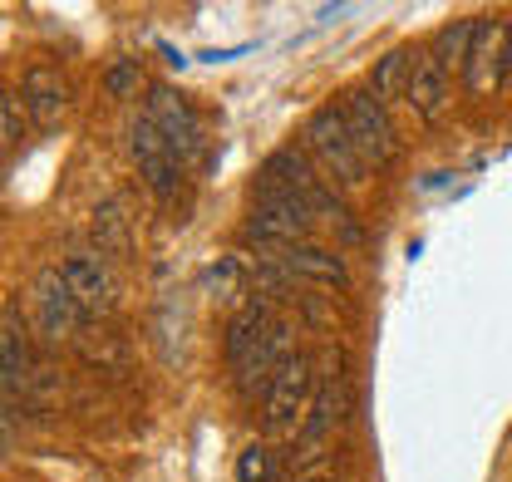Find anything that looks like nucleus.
Listing matches in <instances>:
<instances>
[{
	"label": "nucleus",
	"instance_id": "423d86ee",
	"mask_svg": "<svg viewBox=\"0 0 512 482\" xmlns=\"http://www.w3.org/2000/svg\"><path fill=\"white\" fill-rule=\"evenodd\" d=\"M143 114L158 123V133L168 138V148L178 153V163H183V168H188L192 158L207 148L202 119H197V109H192L178 89H168V84H153V89H148V109H143Z\"/></svg>",
	"mask_w": 512,
	"mask_h": 482
},
{
	"label": "nucleus",
	"instance_id": "f8f14e48",
	"mask_svg": "<svg viewBox=\"0 0 512 482\" xmlns=\"http://www.w3.org/2000/svg\"><path fill=\"white\" fill-rule=\"evenodd\" d=\"M281 281H320V286H350V271H345V261H340V251H325V246H311V241H301V246H286V251H276V261H266Z\"/></svg>",
	"mask_w": 512,
	"mask_h": 482
},
{
	"label": "nucleus",
	"instance_id": "aec40b11",
	"mask_svg": "<svg viewBox=\"0 0 512 482\" xmlns=\"http://www.w3.org/2000/svg\"><path fill=\"white\" fill-rule=\"evenodd\" d=\"M104 84H109V94H119V99L133 94V84H138V60H119L114 69H109V79H104Z\"/></svg>",
	"mask_w": 512,
	"mask_h": 482
},
{
	"label": "nucleus",
	"instance_id": "412c9836",
	"mask_svg": "<svg viewBox=\"0 0 512 482\" xmlns=\"http://www.w3.org/2000/svg\"><path fill=\"white\" fill-rule=\"evenodd\" d=\"M10 443V414H5V404H0V448Z\"/></svg>",
	"mask_w": 512,
	"mask_h": 482
},
{
	"label": "nucleus",
	"instance_id": "6ab92c4d",
	"mask_svg": "<svg viewBox=\"0 0 512 482\" xmlns=\"http://www.w3.org/2000/svg\"><path fill=\"white\" fill-rule=\"evenodd\" d=\"M266 473H271V468H266V448L252 443V448L242 453V463H237V478L242 482H266Z\"/></svg>",
	"mask_w": 512,
	"mask_h": 482
},
{
	"label": "nucleus",
	"instance_id": "2eb2a0df",
	"mask_svg": "<svg viewBox=\"0 0 512 482\" xmlns=\"http://www.w3.org/2000/svg\"><path fill=\"white\" fill-rule=\"evenodd\" d=\"M30 379V340L15 315H0V404Z\"/></svg>",
	"mask_w": 512,
	"mask_h": 482
},
{
	"label": "nucleus",
	"instance_id": "f03ea898",
	"mask_svg": "<svg viewBox=\"0 0 512 482\" xmlns=\"http://www.w3.org/2000/svg\"><path fill=\"white\" fill-rule=\"evenodd\" d=\"M316 379H320L316 364H311V355H301V350L276 369V379L261 394V423H266V433H296V423L306 419V409L316 399Z\"/></svg>",
	"mask_w": 512,
	"mask_h": 482
},
{
	"label": "nucleus",
	"instance_id": "a211bd4d",
	"mask_svg": "<svg viewBox=\"0 0 512 482\" xmlns=\"http://www.w3.org/2000/svg\"><path fill=\"white\" fill-rule=\"evenodd\" d=\"M15 138H20V104L0 89V153H5Z\"/></svg>",
	"mask_w": 512,
	"mask_h": 482
},
{
	"label": "nucleus",
	"instance_id": "ddd939ff",
	"mask_svg": "<svg viewBox=\"0 0 512 482\" xmlns=\"http://www.w3.org/2000/svg\"><path fill=\"white\" fill-rule=\"evenodd\" d=\"M404 104L419 114V119H439L448 104V69L444 60L434 55V45L429 50H419L414 64H409V84H404Z\"/></svg>",
	"mask_w": 512,
	"mask_h": 482
},
{
	"label": "nucleus",
	"instance_id": "1a4fd4ad",
	"mask_svg": "<svg viewBox=\"0 0 512 482\" xmlns=\"http://www.w3.org/2000/svg\"><path fill=\"white\" fill-rule=\"evenodd\" d=\"M503 79H508V25L503 20H478L468 60H463V84H468L473 99H488Z\"/></svg>",
	"mask_w": 512,
	"mask_h": 482
},
{
	"label": "nucleus",
	"instance_id": "9d476101",
	"mask_svg": "<svg viewBox=\"0 0 512 482\" xmlns=\"http://www.w3.org/2000/svg\"><path fill=\"white\" fill-rule=\"evenodd\" d=\"M60 276H64V286L74 291L84 320H89V315H109L114 301H119V296H114V271H109V261H104L99 251H64Z\"/></svg>",
	"mask_w": 512,
	"mask_h": 482
},
{
	"label": "nucleus",
	"instance_id": "7ed1b4c3",
	"mask_svg": "<svg viewBox=\"0 0 512 482\" xmlns=\"http://www.w3.org/2000/svg\"><path fill=\"white\" fill-rule=\"evenodd\" d=\"M340 114H345V128H350V138H355V148H360V158H365L370 168H389V163L399 158V138H394L389 109H384L370 89H345Z\"/></svg>",
	"mask_w": 512,
	"mask_h": 482
},
{
	"label": "nucleus",
	"instance_id": "5701e85b",
	"mask_svg": "<svg viewBox=\"0 0 512 482\" xmlns=\"http://www.w3.org/2000/svg\"><path fill=\"white\" fill-rule=\"evenodd\" d=\"M0 168H5V153H0Z\"/></svg>",
	"mask_w": 512,
	"mask_h": 482
},
{
	"label": "nucleus",
	"instance_id": "6e6552de",
	"mask_svg": "<svg viewBox=\"0 0 512 482\" xmlns=\"http://www.w3.org/2000/svg\"><path fill=\"white\" fill-rule=\"evenodd\" d=\"M345 414H350V374H345V355L335 350V374L316 379V399H311L306 423H301V458H316L320 443L335 433V423Z\"/></svg>",
	"mask_w": 512,
	"mask_h": 482
},
{
	"label": "nucleus",
	"instance_id": "dca6fc26",
	"mask_svg": "<svg viewBox=\"0 0 512 482\" xmlns=\"http://www.w3.org/2000/svg\"><path fill=\"white\" fill-rule=\"evenodd\" d=\"M94 251L109 261V256H128L133 251V227H128L124 197H109L94 207Z\"/></svg>",
	"mask_w": 512,
	"mask_h": 482
},
{
	"label": "nucleus",
	"instance_id": "4468645a",
	"mask_svg": "<svg viewBox=\"0 0 512 482\" xmlns=\"http://www.w3.org/2000/svg\"><path fill=\"white\" fill-rule=\"evenodd\" d=\"M276 320H281V315H276L266 301H256V296L242 305L232 320H227V364H232V374H237V369L261 350V340L271 335V325H276Z\"/></svg>",
	"mask_w": 512,
	"mask_h": 482
},
{
	"label": "nucleus",
	"instance_id": "0eeeda50",
	"mask_svg": "<svg viewBox=\"0 0 512 482\" xmlns=\"http://www.w3.org/2000/svg\"><path fill=\"white\" fill-rule=\"evenodd\" d=\"M128 153L138 163V178L153 187V197H173L178 192L183 163H178V153L168 148V138L158 133V123L148 119V114H133L128 119Z\"/></svg>",
	"mask_w": 512,
	"mask_h": 482
},
{
	"label": "nucleus",
	"instance_id": "f257e3e1",
	"mask_svg": "<svg viewBox=\"0 0 512 482\" xmlns=\"http://www.w3.org/2000/svg\"><path fill=\"white\" fill-rule=\"evenodd\" d=\"M306 143H311V153L320 158V168H325L330 182L360 187V182L370 178V163L360 158V148H355V138H350V128H345L340 104H325V109H316V114L306 119Z\"/></svg>",
	"mask_w": 512,
	"mask_h": 482
},
{
	"label": "nucleus",
	"instance_id": "20e7f679",
	"mask_svg": "<svg viewBox=\"0 0 512 482\" xmlns=\"http://www.w3.org/2000/svg\"><path fill=\"white\" fill-rule=\"evenodd\" d=\"M311 222H316V212H311L306 197H266V202H252V217L242 222V241L286 251V246L306 241Z\"/></svg>",
	"mask_w": 512,
	"mask_h": 482
},
{
	"label": "nucleus",
	"instance_id": "39448f33",
	"mask_svg": "<svg viewBox=\"0 0 512 482\" xmlns=\"http://www.w3.org/2000/svg\"><path fill=\"white\" fill-rule=\"evenodd\" d=\"M30 325H35L40 340H50V345L79 335L84 310L74 301V291L64 286L60 266H40V271H35V281H30Z\"/></svg>",
	"mask_w": 512,
	"mask_h": 482
},
{
	"label": "nucleus",
	"instance_id": "9b49d317",
	"mask_svg": "<svg viewBox=\"0 0 512 482\" xmlns=\"http://www.w3.org/2000/svg\"><path fill=\"white\" fill-rule=\"evenodd\" d=\"M20 109L30 114L35 128H60V119L69 114V79L50 64H35L25 69L20 79Z\"/></svg>",
	"mask_w": 512,
	"mask_h": 482
},
{
	"label": "nucleus",
	"instance_id": "4be33fe9",
	"mask_svg": "<svg viewBox=\"0 0 512 482\" xmlns=\"http://www.w3.org/2000/svg\"><path fill=\"white\" fill-rule=\"evenodd\" d=\"M296 482H335V478H325V473H306V478H296Z\"/></svg>",
	"mask_w": 512,
	"mask_h": 482
},
{
	"label": "nucleus",
	"instance_id": "f3484780",
	"mask_svg": "<svg viewBox=\"0 0 512 482\" xmlns=\"http://www.w3.org/2000/svg\"><path fill=\"white\" fill-rule=\"evenodd\" d=\"M409 64H414V55H409V50H389V55L375 64L370 94H375L380 104H389L394 94H404V84H409Z\"/></svg>",
	"mask_w": 512,
	"mask_h": 482
}]
</instances>
